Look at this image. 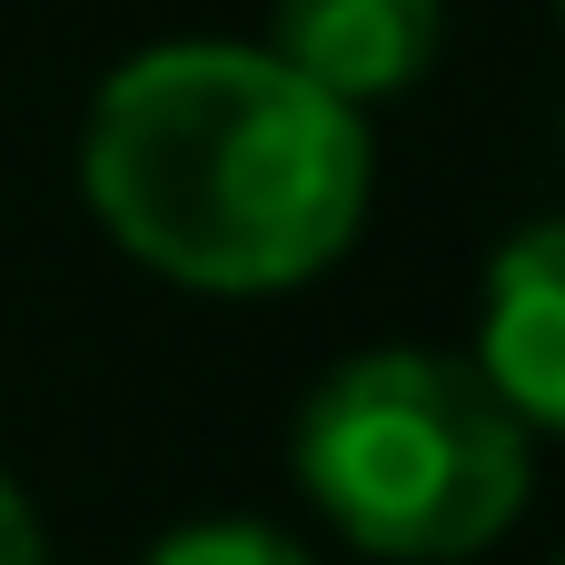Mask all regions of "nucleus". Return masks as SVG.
<instances>
[{"label": "nucleus", "instance_id": "1", "mask_svg": "<svg viewBox=\"0 0 565 565\" xmlns=\"http://www.w3.org/2000/svg\"><path fill=\"white\" fill-rule=\"evenodd\" d=\"M367 119L248 40H159L119 60L79 129L89 218L169 288L278 298L367 218Z\"/></svg>", "mask_w": 565, "mask_h": 565}, {"label": "nucleus", "instance_id": "2", "mask_svg": "<svg viewBox=\"0 0 565 565\" xmlns=\"http://www.w3.org/2000/svg\"><path fill=\"white\" fill-rule=\"evenodd\" d=\"M298 497L387 565L487 556L536 497V427L477 377V358L367 348L308 387L288 437Z\"/></svg>", "mask_w": 565, "mask_h": 565}, {"label": "nucleus", "instance_id": "3", "mask_svg": "<svg viewBox=\"0 0 565 565\" xmlns=\"http://www.w3.org/2000/svg\"><path fill=\"white\" fill-rule=\"evenodd\" d=\"M477 377H487L536 437H556V417H565V228L556 218H526V228L487 258Z\"/></svg>", "mask_w": 565, "mask_h": 565}, {"label": "nucleus", "instance_id": "4", "mask_svg": "<svg viewBox=\"0 0 565 565\" xmlns=\"http://www.w3.org/2000/svg\"><path fill=\"white\" fill-rule=\"evenodd\" d=\"M437 40H447V0H278L268 10V50L348 109L417 89L437 70Z\"/></svg>", "mask_w": 565, "mask_h": 565}, {"label": "nucleus", "instance_id": "5", "mask_svg": "<svg viewBox=\"0 0 565 565\" xmlns=\"http://www.w3.org/2000/svg\"><path fill=\"white\" fill-rule=\"evenodd\" d=\"M139 565H318L298 536H278V526H258V516H199V526H179V536H159Z\"/></svg>", "mask_w": 565, "mask_h": 565}, {"label": "nucleus", "instance_id": "6", "mask_svg": "<svg viewBox=\"0 0 565 565\" xmlns=\"http://www.w3.org/2000/svg\"><path fill=\"white\" fill-rule=\"evenodd\" d=\"M0 565H50V536H40V516H30L10 467H0Z\"/></svg>", "mask_w": 565, "mask_h": 565}]
</instances>
